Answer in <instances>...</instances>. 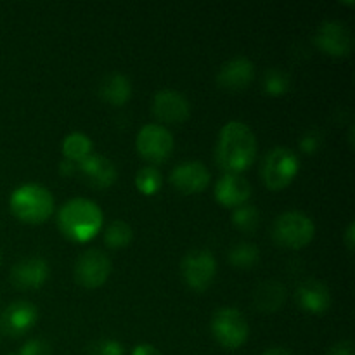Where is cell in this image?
<instances>
[{
  "mask_svg": "<svg viewBox=\"0 0 355 355\" xmlns=\"http://www.w3.org/2000/svg\"><path fill=\"white\" fill-rule=\"evenodd\" d=\"M257 158V139L248 125L243 121H229L218 134L215 159L225 173L248 170Z\"/></svg>",
  "mask_w": 355,
  "mask_h": 355,
  "instance_id": "obj_1",
  "label": "cell"
},
{
  "mask_svg": "<svg viewBox=\"0 0 355 355\" xmlns=\"http://www.w3.org/2000/svg\"><path fill=\"white\" fill-rule=\"evenodd\" d=\"M58 225L71 241L87 243L103 229V211L94 201L75 198L59 208Z\"/></svg>",
  "mask_w": 355,
  "mask_h": 355,
  "instance_id": "obj_2",
  "label": "cell"
},
{
  "mask_svg": "<svg viewBox=\"0 0 355 355\" xmlns=\"http://www.w3.org/2000/svg\"><path fill=\"white\" fill-rule=\"evenodd\" d=\"M9 207L14 217L24 224H44L54 211V198L44 186L24 184L10 194Z\"/></svg>",
  "mask_w": 355,
  "mask_h": 355,
  "instance_id": "obj_3",
  "label": "cell"
},
{
  "mask_svg": "<svg viewBox=\"0 0 355 355\" xmlns=\"http://www.w3.org/2000/svg\"><path fill=\"white\" fill-rule=\"evenodd\" d=\"M315 225L311 217L302 211H286L276 218L272 238L279 246L288 250H300L314 239Z\"/></svg>",
  "mask_w": 355,
  "mask_h": 355,
  "instance_id": "obj_4",
  "label": "cell"
},
{
  "mask_svg": "<svg viewBox=\"0 0 355 355\" xmlns=\"http://www.w3.org/2000/svg\"><path fill=\"white\" fill-rule=\"evenodd\" d=\"M300 170L298 156L288 148H274L267 153L262 165V180L270 191L290 186Z\"/></svg>",
  "mask_w": 355,
  "mask_h": 355,
  "instance_id": "obj_5",
  "label": "cell"
},
{
  "mask_svg": "<svg viewBox=\"0 0 355 355\" xmlns=\"http://www.w3.org/2000/svg\"><path fill=\"white\" fill-rule=\"evenodd\" d=\"M248 322L238 309H218L211 318V335L224 349L236 350L245 345L248 340Z\"/></svg>",
  "mask_w": 355,
  "mask_h": 355,
  "instance_id": "obj_6",
  "label": "cell"
},
{
  "mask_svg": "<svg viewBox=\"0 0 355 355\" xmlns=\"http://www.w3.org/2000/svg\"><path fill=\"white\" fill-rule=\"evenodd\" d=\"M135 146H137L141 158L153 165H159L172 156L173 137L163 125L151 123L141 128Z\"/></svg>",
  "mask_w": 355,
  "mask_h": 355,
  "instance_id": "obj_7",
  "label": "cell"
},
{
  "mask_svg": "<svg viewBox=\"0 0 355 355\" xmlns=\"http://www.w3.org/2000/svg\"><path fill=\"white\" fill-rule=\"evenodd\" d=\"M182 279L191 290L205 291L215 279L217 262L208 250H193L180 263Z\"/></svg>",
  "mask_w": 355,
  "mask_h": 355,
  "instance_id": "obj_8",
  "label": "cell"
},
{
  "mask_svg": "<svg viewBox=\"0 0 355 355\" xmlns=\"http://www.w3.org/2000/svg\"><path fill=\"white\" fill-rule=\"evenodd\" d=\"M111 274V260L101 250L92 248L83 252L75 263V279L87 290L103 286Z\"/></svg>",
  "mask_w": 355,
  "mask_h": 355,
  "instance_id": "obj_9",
  "label": "cell"
},
{
  "mask_svg": "<svg viewBox=\"0 0 355 355\" xmlns=\"http://www.w3.org/2000/svg\"><path fill=\"white\" fill-rule=\"evenodd\" d=\"M314 44L331 58H347L352 51V33L340 21H326L315 31Z\"/></svg>",
  "mask_w": 355,
  "mask_h": 355,
  "instance_id": "obj_10",
  "label": "cell"
},
{
  "mask_svg": "<svg viewBox=\"0 0 355 355\" xmlns=\"http://www.w3.org/2000/svg\"><path fill=\"white\" fill-rule=\"evenodd\" d=\"M153 113L162 123L179 125L189 118L191 104L177 90H159L153 99Z\"/></svg>",
  "mask_w": 355,
  "mask_h": 355,
  "instance_id": "obj_11",
  "label": "cell"
},
{
  "mask_svg": "<svg viewBox=\"0 0 355 355\" xmlns=\"http://www.w3.org/2000/svg\"><path fill=\"white\" fill-rule=\"evenodd\" d=\"M38 321V311L31 302L26 300H17L12 302L6 311L2 312L0 318V329L6 335L14 336H23L24 333L30 331Z\"/></svg>",
  "mask_w": 355,
  "mask_h": 355,
  "instance_id": "obj_12",
  "label": "cell"
},
{
  "mask_svg": "<svg viewBox=\"0 0 355 355\" xmlns=\"http://www.w3.org/2000/svg\"><path fill=\"white\" fill-rule=\"evenodd\" d=\"M170 182L179 193L198 194L210 184V172L200 162H182L172 170Z\"/></svg>",
  "mask_w": 355,
  "mask_h": 355,
  "instance_id": "obj_13",
  "label": "cell"
},
{
  "mask_svg": "<svg viewBox=\"0 0 355 355\" xmlns=\"http://www.w3.org/2000/svg\"><path fill=\"white\" fill-rule=\"evenodd\" d=\"M49 277V266L42 257L19 260L10 270V283L17 290H38Z\"/></svg>",
  "mask_w": 355,
  "mask_h": 355,
  "instance_id": "obj_14",
  "label": "cell"
},
{
  "mask_svg": "<svg viewBox=\"0 0 355 355\" xmlns=\"http://www.w3.org/2000/svg\"><path fill=\"white\" fill-rule=\"evenodd\" d=\"M80 175L94 189H107L116 180V166L111 159L101 155H90L78 165Z\"/></svg>",
  "mask_w": 355,
  "mask_h": 355,
  "instance_id": "obj_15",
  "label": "cell"
},
{
  "mask_svg": "<svg viewBox=\"0 0 355 355\" xmlns=\"http://www.w3.org/2000/svg\"><path fill=\"white\" fill-rule=\"evenodd\" d=\"M252 196V186L248 180L236 173H225L215 186V200L227 208H239L246 205Z\"/></svg>",
  "mask_w": 355,
  "mask_h": 355,
  "instance_id": "obj_16",
  "label": "cell"
},
{
  "mask_svg": "<svg viewBox=\"0 0 355 355\" xmlns=\"http://www.w3.org/2000/svg\"><path fill=\"white\" fill-rule=\"evenodd\" d=\"M255 78V66L246 58H234L225 62L217 75L218 87L225 90H243Z\"/></svg>",
  "mask_w": 355,
  "mask_h": 355,
  "instance_id": "obj_17",
  "label": "cell"
},
{
  "mask_svg": "<svg viewBox=\"0 0 355 355\" xmlns=\"http://www.w3.org/2000/svg\"><path fill=\"white\" fill-rule=\"evenodd\" d=\"M297 304L311 314H322L331 305V293L324 283L318 279H307L297 290Z\"/></svg>",
  "mask_w": 355,
  "mask_h": 355,
  "instance_id": "obj_18",
  "label": "cell"
},
{
  "mask_svg": "<svg viewBox=\"0 0 355 355\" xmlns=\"http://www.w3.org/2000/svg\"><path fill=\"white\" fill-rule=\"evenodd\" d=\"M101 99L106 101L113 106H123L132 96V83L130 80L120 73H111L101 82L99 85Z\"/></svg>",
  "mask_w": 355,
  "mask_h": 355,
  "instance_id": "obj_19",
  "label": "cell"
},
{
  "mask_svg": "<svg viewBox=\"0 0 355 355\" xmlns=\"http://www.w3.org/2000/svg\"><path fill=\"white\" fill-rule=\"evenodd\" d=\"M286 290L277 281H266L259 284L253 295V304L260 312H276L283 307Z\"/></svg>",
  "mask_w": 355,
  "mask_h": 355,
  "instance_id": "obj_20",
  "label": "cell"
},
{
  "mask_svg": "<svg viewBox=\"0 0 355 355\" xmlns=\"http://www.w3.org/2000/svg\"><path fill=\"white\" fill-rule=\"evenodd\" d=\"M92 141L82 132H73L62 141V155L68 162L76 163V165L92 155Z\"/></svg>",
  "mask_w": 355,
  "mask_h": 355,
  "instance_id": "obj_21",
  "label": "cell"
},
{
  "mask_svg": "<svg viewBox=\"0 0 355 355\" xmlns=\"http://www.w3.org/2000/svg\"><path fill=\"white\" fill-rule=\"evenodd\" d=\"M132 238H134V231L130 225L123 220H113L104 231V243L110 246L111 250H120L130 245Z\"/></svg>",
  "mask_w": 355,
  "mask_h": 355,
  "instance_id": "obj_22",
  "label": "cell"
},
{
  "mask_svg": "<svg viewBox=\"0 0 355 355\" xmlns=\"http://www.w3.org/2000/svg\"><path fill=\"white\" fill-rule=\"evenodd\" d=\"M259 246L252 245V243H239L229 252V262L238 269H250L259 262Z\"/></svg>",
  "mask_w": 355,
  "mask_h": 355,
  "instance_id": "obj_23",
  "label": "cell"
},
{
  "mask_svg": "<svg viewBox=\"0 0 355 355\" xmlns=\"http://www.w3.org/2000/svg\"><path fill=\"white\" fill-rule=\"evenodd\" d=\"M232 222L245 234H253L260 225V211L253 205H243L232 211Z\"/></svg>",
  "mask_w": 355,
  "mask_h": 355,
  "instance_id": "obj_24",
  "label": "cell"
},
{
  "mask_svg": "<svg viewBox=\"0 0 355 355\" xmlns=\"http://www.w3.org/2000/svg\"><path fill=\"white\" fill-rule=\"evenodd\" d=\"M162 172L156 166H144V168L139 170L137 177H135V186L146 196H153V194L158 193L162 189Z\"/></svg>",
  "mask_w": 355,
  "mask_h": 355,
  "instance_id": "obj_25",
  "label": "cell"
},
{
  "mask_svg": "<svg viewBox=\"0 0 355 355\" xmlns=\"http://www.w3.org/2000/svg\"><path fill=\"white\" fill-rule=\"evenodd\" d=\"M263 89L269 96H283L290 90V76L279 68L267 69L266 76H263Z\"/></svg>",
  "mask_w": 355,
  "mask_h": 355,
  "instance_id": "obj_26",
  "label": "cell"
},
{
  "mask_svg": "<svg viewBox=\"0 0 355 355\" xmlns=\"http://www.w3.org/2000/svg\"><path fill=\"white\" fill-rule=\"evenodd\" d=\"M87 355H125L123 345L116 340L104 338L90 343L87 349Z\"/></svg>",
  "mask_w": 355,
  "mask_h": 355,
  "instance_id": "obj_27",
  "label": "cell"
},
{
  "mask_svg": "<svg viewBox=\"0 0 355 355\" xmlns=\"http://www.w3.org/2000/svg\"><path fill=\"white\" fill-rule=\"evenodd\" d=\"M51 354H52V349L45 340L35 338L24 343L17 355H51Z\"/></svg>",
  "mask_w": 355,
  "mask_h": 355,
  "instance_id": "obj_28",
  "label": "cell"
},
{
  "mask_svg": "<svg viewBox=\"0 0 355 355\" xmlns=\"http://www.w3.org/2000/svg\"><path fill=\"white\" fill-rule=\"evenodd\" d=\"M321 144H322V134L318 130H309L300 141V148L304 149L307 155H314V153L321 148Z\"/></svg>",
  "mask_w": 355,
  "mask_h": 355,
  "instance_id": "obj_29",
  "label": "cell"
},
{
  "mask_svg": "<svg viewBox=\"0 0 355 355\" xmlns=\"http://www.w3.org/2000/svg\"><path fill=\"white\" fill-rule=\"evenodd\" d=\"M328 355H355L354 354V343L349 342V340L336 343V345H333L331 349H329Z\"/></svg>",
  "mask_w": 355,
  "mask_h": 355,
  "instance_id": "obj_30",
  "label": "cell"
},
{
  "mask_svg": "<svg viewBox=\"0 0 355 355\" xmlns=\"http://www.w3.org/2000/svg\"><path fill=\"white\" fill-rule=\"evenodd\" d=\"M132 355H162V352L151 343H141V345L135 347Z\"/></svg>",
  "mask_w": 355,
  "mask_h": 355,
  "instance_id": "obj_31",
  "label": "cell"
},
{
  "mask_svg": "<svg viewBox=\"0 0 355 355\" xmlns=\"http://www.w3.org/2000/svg\"><path fill=\"white\" fill-rule=\"evenodd\" d=\"M76 170H78V165L73 162H68V159H64V162L59 165V173H61L62 177H71L75 175Z\"/></svg>",
  "mask_w": 355,
  "mask_h": 355,
  "instance_id": "obj_32",
  "label": "cell"
},
{
  "mask_svg": "<svg viewBox=\"0 0 355 355\" xmlns=\"http://www.w3.org/2000/svg\"><path fill=\"white\" fill-rule=\"evenodd\" d=\"M345 246L349 252H352L354 246H355V224L349 225V229H347V234H345Z\"/></svg>",
  "mask_w": 355,
  "mask_h": 355,
  "instance_id": "obj_33",
  "label": "cell"
},
{
  "mask_svg": "<svg viewBox=\"0 0 355 355\" xmlns=\"http://www.w3.org/2000/svg\"><path fill=\"white\" fill-rule=\"evenodd\" d=\"M262 355H293L288 349H283V347H272V349L266 350Z\"/></svg>",
  "mask_w": 355,
  "mask_h": 355,
  "instance_id": "obj_34",
  "label": "cell"
},
{
  "mask_svg": "<svg viewBox=\"0 0 355 355\" xmlns=\"http://www.w3.org/2000/svg\"><path fill=\"white\" fill-rule=\"evenodd\" d=\"M0 263H2V252H0Z\"/></svg>",
  "mask_w": 355,
  "mask_h": 355,
  "instance_id": "obj_35",
  "label": "cell"
},
{
  "mask_svg": "<svg viewBox=\"0 0 355 355\" xmlns=\"http://www.w3.org/2000/svg\"><path fill=\"white\" fill-rule=\"evenodd\" d=\"M9 355H16V354H9Z\"/></svg>",
  "mask_w": 355,
  "mask_h": 355,
  "instance_id": "obj_36",
  "label": "cell"
}]
</instances>
